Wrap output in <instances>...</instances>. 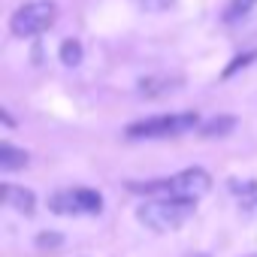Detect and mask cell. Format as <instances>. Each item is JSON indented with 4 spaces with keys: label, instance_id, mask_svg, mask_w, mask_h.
<instances>
[{
    "label": "cell",
    "instance_id": "obj_5",
    "mask_svg": "<svg viewBox=\"0 0 257 257\" xmlns=\"http://www.w3.org/2000/svg\"><path fill=\"white\" fill-rule=\"evenodd\" d=\"M182 85V76H149L140 82V94L143 97H164L170 91H176Z\"/></svg>",
    "mask_w": 257,
    "mask_h": 257
},
{
    "label": "cell",
    "instance_id": "obj_2",
    "mask_svg": "<svg viewBox=\"0 0 257 257\" xmlns=\"http://www.w3.org/2000/svg\"><path fill=\"white\" fill-rule=\"evenodd\" d=\"M194 212V203H185V200H170V197H155V200H146L140 209H137V218L155 230V233H170V230H179Z\"/></svg>",
    "mask_w": 257,
    "mask_h": 257
},
{
    "label": "cell",
    "instance_id": "obj_3",
    "mask_svg": "<svg viewBox=\"0 0 257 257\" xmlns=\"http://www.w3.org/2000/svg\"><path fill=\"white\" fill-rule=\"evenodd\" d=\"M200 124L197 112H182V115H158V118H146L127 127L131 140H158V137H179L188 134Z\"/></svg>",
    "mask_w": 257,
    "mask_h": 257
},
{
    "label": "cell",
    "instance_id": "obj_12",
    "mask_svg": "<svg viewBox=\"0 0 257 257\" xmlns=\"http://www.w3.org/2000/svg\"><path fill=\"white\" fill-rule=\"evenodd\" d=\"M61 61H64L67 67H76V64H82V46H79L76 40H67V43L61 46Z\"/></svg>",
    "mask_w": 257,
    "mask_h": 257
},
{
    "label": "cell",
    "instance_id": "obj_13",
    "mask_svg": "<svg viewBox=\"0 0 257 257\" xmlns=\"http://www.w3.org/2000/svg\"><path fill=\"white\" fill-rule=\"evenodd\" d=\"M176 4V0H140V7L146 10V13H164V10H170Z\"/></svg>",
    "mask_w": 257,
    "mask_h": 257
},
{
    "label": "cell",
    "instance_id": "obj_8",
    "mask_svg": "<svg viewBox=\"0 0 257 257\" xmlns=\"http://www.w3.org/2000/svg\"><path fill=\"white\" fill-rule=\"evenodd\" d=\"M76 203H79V212H88V215H97L103 209V197L97 191H88V188L76 191Z\"/></svg>",
    "mask_w": 257,
    "mask_h": 257
},
{
    "label": "cell",
    "instance_id": "obj_10",
    "mask_svg": "<svg viewBox=\"0 0 257 257\" xmlns=\"http://www.w3.org/2000/svg\"><path fill=\"white\" fill-rule=\"evenodd\" d=\"M233 127H236V121L224 115V118H215V121H209V124L203 127V137H227Z\"/></svg>",
    "mask_w": 257,
    "mask_h": 257
},
{
    "label": "cell",
    "instance_id": "obj_16",
    "mask_svg": "<svg viewBox=\"0 0 257 257\" xmlns=\"http://www.w3.org/2000/svg\"><path fill=\"white\" fill-rule=\"evenodd\" d=\"M248 257H257V254H248Z\"/></svg>",
    "mask_w": 257,
    "mask_h": 257
},
{
    "label": "cell",
    "instance_id": "obj_4",
    "mask_svg": "<svg viewBox=\"0 0 257 257\" xmlns=\"http://www.w3.org/2000/svg\"><path fill=\"white\" fill-rule=\"evenodd\" d=\"M58 19V7L52 0H31V4L19 7L10 19V31L16 37H37L43 31H49Z\"/></svg>",
    "mask_w": 257,
    "mask_h": 257
},
{
    "label": "cell",
    "instance_id": "obj_7",
    "mask_svg": "<svg viewBox=\"0 0 257 257\" xmlns=\"http://www.w3.org/2000/svg\"><path fill=\"white\" fill-rule=\"evenodd\" d=\"M22 167H28V152L16 149L13 143H0V170L13 173V170H22Z\"/></svg>",
    "mask_w": 257,
    "mask_h": 257
},
{
    "label": "cell",
    "instance_id": "obj_15",
    "mask_svg": "<svg viewBox=\"0 0 257 257\" xmlns=\"http://www.w3.org/2000/svg\"><path fill=\"white\" fill-rule=\"evenodd\" d=\"M37 242H40V245H61V236H49V233H40V236H37Z\"/></svg>",
    "mask_w": 257,
    "mask_h": 257
},
{
    "label": "cell",
    "instance_id": "obj_6",
    "mask_svg": "<svg viewBox=\"0 0 257 257\" xmlns=\"http://www.w3.org/2000/svg\"><path fill=\"white\" fill-rule=\"evenodd\" d=\"M4 200H7V206H13V209L22 212V215H34V209H37V197H34V191H28V188H13V185H7V188H4Z\"/></svg>",
    "mask_w": 257,
    "mask_h": 257
},
{
    "label": "cell",
    "instance_id": "obj_11",
    "mask_svg": "<svg viewBox=\"0 0 257 257\" xmlns=\"http://www.w3.org/2000/svg\"><path fill=\"white\" fill-rule=\"evenodd\" d=\"M254 4H257V0H233V4L227 7V13H224V22H239L242 16L251 13Z\"/></svg>",
    "mask_w": 257,
    "mask_h": 257
},
{
    "label": "cell",
    "instance_id": "obj_14",
    "mask_svg": "<svg viewBox=\"0 0 257 257\" xmlns=\"http://www.w3.org/2000/svg\"><path fill=\"white\" fill-rule=\"evenodd\" d=\"M254 58H257V52H248V55H239V58H236V61H233V64H230L227 70H224V76H233V73H236L239 67H245V64H251Z\"/></svg>",
    "mask_w": 257,
    "mask_h": 257
},
{
    "label": "cell",
    "instance_id": "obj_9",
    "mask_svg": "<svg viewBox=\"0 0 257 257\" xmlns=\"http://www.w3.org/2000/svg\"><path fill=\"white\" fill-rule=\"evenodd\" d=\"M52 212L58 215H76L79 212V203H76V191H61L52 197Z\"/></svg>",
    "mask_w": 257,
    "mask_h": 257
},
{
    "label": "cell",
    "instance_id": "obj_1",
    "mask_svg": "<svg viewBox=\"0 0 257 257\" xmlns=\"http://www.w3.org/2000/svg\"><path fill=\"white\" fill-rule=\"evenodd\" d=\"M212 188V176L200 167H188L182 173H176L173 179H158V182H146V185H131V191L137 194H152V197H170V200H185V203H197L203 194H209Z\"/></svg>",
    "mask_w": 257,
    "mask_h": 257
}]
</instances>
